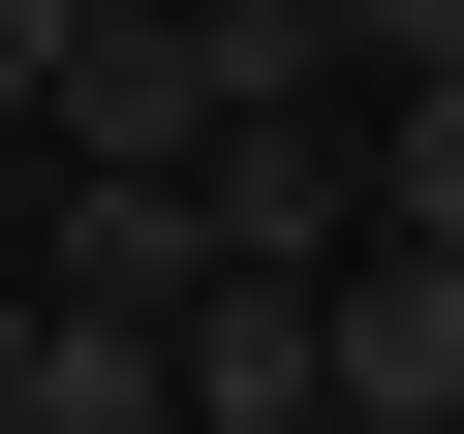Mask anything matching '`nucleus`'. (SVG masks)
I'll list each match as a JSON object with an SVG mask.
<instances>
[{"mask_svg":"<svg viewBox=\"0 0 464 434\" xmlns=\"http://www.w3.org/2000/svg\"><path fill=\"white\" fill-rule=\"evenodd\" d=\"M186 186H217V280H341L372 249V124H217Z\"/></svg>","mask_w":464,"mask_h":434,"instance_id":"f257e3e1","label":"nucleus"},{"mask_svg":"<svg viewBox=\"0 0 464 434\" xmlns=\"http://www.w3.org/2000/svg\"><path fill=\"white\" fill-rule=\"evenodd\" d=\"M186 434H341V341H310V280H217V311H186Z\"/></svg>","mask_w":464,"mask_h":434,"instance_id":"f03ea898","label":"nucleus"},{"mask_svg":"<svg viewBox=\"0 0 464 434\" xmlns=\"http://www.w3.org/2000/svg\"><path fill=\"white\" fill-rule=\"evenodd\" d=\"M0 434H186V341H93V311L0 280Z\"/></svg>","mask_w":464,"mask_h":434,"instance_id":"7ed1b4c3","label":"nucleus"},{"mask_svg":"<svg viewBox=\"0 0 464 434\" xmlns=\"http://www.w3.org/2000/svg\"><path fill=\"white\" fill-rule=\"evenodd\" d=\"M372 249H464V94H372Z\"/></svg>","mask_w":464,"mask_h":434,"instance_id":"20e7f679","label":"nucleus"},{"mask_svg":"<svg viewBox=\"0 0 464 434\" xmlns=\"http://www.w3.org/2000/svg\"><path fill=\"white\" fill-rule=\"evenodd\" d=\"M63 63H93V0H0V124H63Z\"/></svg>","mask_w":464,"mask_h":434,"instance_id":"39448f33","label":"nucleus"},{"mask_svg":"<svg viewBox=\"0 0 464 434\" xmlns=\"http://www.w3.org/2000/svg\"><path fill=\"white\" fill-rule=\"evenodd\" d=\"M372 94H464V0H372Z\"/></svg>","mask_w":464,"mask_h":434,"instance_id":"423d86ee","label":"nucleus"}]
</instances>
